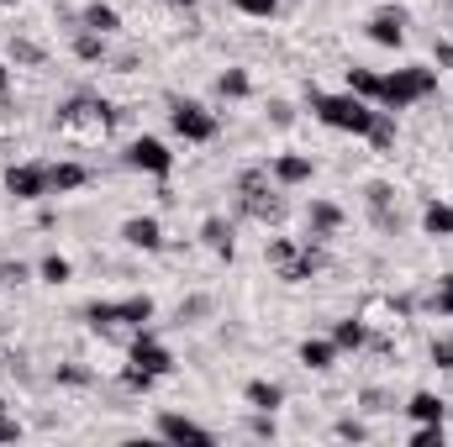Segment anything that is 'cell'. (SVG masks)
Listing matches in <instances>:
<instances>
[{"mask_svg":"<svg viewBox=\"0 0 453 447\" xmlns=\"http://www.w3.org/2000/svg\"><path fill=\"white\" fill-rule=\"evenodd\" d=\"M111 106L106 101H90V95H80V101H69L64 111H58V137H69V142H101L106 132H111Z\"/></svg>","mask_w":453,"mask_h":447,"instance_id":"obj_1","label":"cell"},{"mask_svg":"<svg viewBox=\"0 0 453 447\" xmlns=\"http://www.w3.org/2000/svg\"><path fill=\"white\" fill-rule=\"evenodd\" d=\"M311 106H317V121L322 126H333V132H353V137H369V126H374V116L369 111V101L364 95H311Z\"/></svg>","mask_w":453,"mask_h":447,"instance_id":"obj_2","label":"cell"},{"mask_svg":"<svg viewBox=\"0 0 453 447\" xmlns=\"http://www.w3.org/2000/svg\"><path fill=\"white\" fill-rule=\"evenodd\" d=\"M433 90H438V74L433 69H395V74L380 80V106L385 111H406L411 101H422Z\"/></svg>","mask_w":453,"mask_h":447,"instance_id":"obj_3","label":"cell"},{"mask_svg":"<svg viewBox=\"0 0 453 447\" xmlns=\"http://www.w3.org/2000/svg\"><path fill=\"white\" fill-rule=\"evenodd\" d=\"M169 126H174L185 142H211V137H217V116L206 111L201 101H174V106H169Z\"/></svg>","mask_w":453,"mask_h":447,"instance_id":"obj_4","label":"cell"},{"mask_svg":"<svg viewBox=\"0 0 453 447\" xmlns=\"http://www.w3.org/2000/svg\"><path fill=\"white\" fill-rule=\"evenodd\" d=\"M269 263H274L290 284H301V279H311V274H317V263H322V258H317L311 247H296V242L274 237V242H269Z\"/></svg>","mask_w":453,"mask_h":447,"instance_id":"obj_5","label":"cell"},{"mask_svg":"<svg viewBox=\"0 0 453 447\" xmlns=\"http://www.w3.org/2000/svg\"><path fill=\"white\" fill-rule=\"evenodd\" d=\"M127 163H132V169H142V174H158V179H164V174L174 169V153H169L158 137H137V142L127 148Z\"/></svg>","mask_w":453,"mask_h":447,"instance_id":"obj_6","label":"cell"},{"mask_svg":"<svg viewBox=\"0 0 453 447\" xmlns=\"http://www.w3.org/2000/svg\"><path fill=\"white\" fill-rule=\"evenodd\" d=\"M5 190L16 201H42L48 195V163H16V169H5Z\"/></svg>","mask_w":453,"mask_h":447,"instance_id":"obj_7","label":"cell"},{"mask_svg":"<svg viewBox=\"0 0 453 447\" xmlns=\"http://www.w3.org/2000/svg\"><path fill=\"white\" fill-rule=\"evenodd\" d=\"M158 437H164V443H185V447H211V443H217L201 421L174 416V411H164V416H158Z\"/></svg>","mask_w":453,"mask_h":447,"instance_id":"obj_8","label":"cell"},{"mask_svg":"<svg viewBox=\"0 0 453 447\" xmlns=\"http://www.w3.org/2000/svg\"><path fill=\"white\" fill-rule=\"evenodd\" d=\"M237 190H242V211H248V216H258V222H274V216L285 211V206L264 190V174H242V185H237Z\"/></svg>","mask_w":453,"mask_h":447,"instance_id":"obj_9","label":"cell"},{"mask_svg":"<svg viewBox=\"0 0 453 447\" xmlns=\"http://www.w3.org/2000/svg\"><path fill=\"white\" fill-rule=\"evenodd\" d=\"M132 363H137L142 374H153V379H164V374L174 368L169 347H164V342H153V337H137V342H132Z\"/></svg>","mask_w":453,"mask_h":447,"instance_id":"obj_10","label":"cell"},{"mask_svg":"<svg viewBox=\"0 0 453 447\" xmlns=\"http://www.w3.org/2000/svg\"><path fill=\"white\" fill-rule=\"evenodd\" d=\"M369 37H374L380 48H401V42H406V16H401V11H380V16L369 21Z\"/></svg>","mask_w":453,"mask_h":447,"instance_id":"obj_11","label":"cell"},{"mask_svg":"<svg viewBox=\"0 0 453 447\" xmlns=\"http://www.w3.org/2000/svg\"><path fill=\"white\" fill-rule=\"evenodd\" d=\"M121 237L132 242V247H142V253H153V247H164V231L153 216H132V222L121 226Z\"/></svg>","mask_w":453,"mask_h":447,"instance_id":"obj_12","label":"cell"},{"mask_svg":"<svg viewBox=\"0 0 453 447\" xmlns=\"http://www.w3.org/2000/svg\"><path fill=\"white\" fill-rule=\"evenodd\" d=\"M90 174L85 163H48V195H64V190H80Z\"/></svg>","mask_w":453,"mask_h":447,"instance_id":"obj_13","label":"cell"},{"mask_svg":"<svg viewBox=\"0 0 453 447\" xmlns=\"http://www.w3.org/2000/svg\"><path fill=\"white\" fill-rule=\"evenodd\" d=\"M280 400H285L280 384H269V379H253V384H248V405H253V411H269V416H274Z\"/></svg>","mask_w":453,"mask_h":447,"instance_id":"obj_14","label":"cell"},{"mask_svg":"<svg viewBox=\"0 0 453 447\" xmlns=\"http://www.w3.org/2000/svg\"><path fill=\"white\" fill-rule=\"evenodd\" d=\"M201 237H206V247H211V253H222V258H232V226H226L222 216H211V222L201 226Z\"/></svg>","mask_w":453,"mask_h":447,"instance_id":"obj_15","label":"cell"},{"mask_svg":"<svg viewBox=\"0 0 453 447\" xmlns=\"http://www.w3.org/2000/svg\"><path fill=\"white\" fill-rule=\"evenodd\" d=\"M274 179L280 185H306L311 179V158H280L274 163Z\"/></svg>","mask_w":453,"mask_h":447,"instance_id":"obj_16","label":"cell"},{"mask_svg":"<svg viewBox=\"0 0 453 447\" xmlns=\"http://www.w3.org/2000/svg\"><path fill=\"white\" fill-rule=\"evenodd\" d=\"M85 27L106 37V32H116V27H121V16H116L111 5H101V0H96V5H85Z\"/></svg>","mask_w":453,"mask_h":447,"instance_id":"obj_17","label":"cell"},{"mask_svg":"<svg viewBox=\"0 0 453 447\" xmlns=\"http://www.w3.org/2000/svg\"><path fill=\"white\" fill-rule=\"evenodd\" d=\"M422 226H427L433 237H453V206H438V201H433V206L422 211Z\"/></svg>","mask_w":453,"mask_h":447,"instance_id":"obj_18","label":"cell"},{"mask_svg":"<svg viewBox=\"0 0 453 447\" xmlns=\"http://www.w3.org/2000/svg\"><path fill=\"white\" fill-rule=\"evenodd\" d=\"M74 53H80V58H85V64H101V58H106V37H101V32H90V27H85V32H80V37H74Z\"/></svg>","mask_w":453,"mask_h":447,"instance_id":"obj_19","label":"cell"},{"mask_svg":"<svg viewBox=\"0 0 453 447\" xmlns=\"http://www.w3.org/2000/svg\"><path fill=\"white\" fill-rule=\"evenodd\" d=\"M348 90L364 101H380V74L374 69H348Z\"/></svg>","mask_w":453,"mask_h":447,"instance_id":"obj_20","label":"cell"},{"mask_svg":"<svg viewBox=\"0 0 453 447\" xmlns=\"http://www.w3.org/2000/svg\"><path fill=\"white\" fill-rule=\"evenodd\" d=\"M406 411H411L417 421H443V400H438V395H427V390H422V395H411V405H406Z\"/></svg>","mask_w":453,"mask_h":447,"instance_id":"obj_21","label":"cell"},{"mask_svg":"<svg viewBox=\"0 0 453 447\" xmlns=\"http://www.w3.org/2000/svg\"><path fill=\"white\" fill-rule=\"evenodd\" d=\"M301 363L306 368H333V342H301Z\"/></svg>","mask_w":453,"mask_h":447,"instance_id":"obj_22","label":"cell"},{"mask_svg":"<svg viewBox=\"0 0 453 447\" xmlns=\"http://www.w3.org/2000/svg\"><path fill=\"white\" fill-rule=\"evenodd\" d=\"M369 142H374L380 153H390V148H395V121H390L385 111L374 116V126H369Z\"/></svg>","mask_w":453,"mask_h":447,"instance_id":"obj_23","label":"cell"},{"mask_svg":"<svg viewBox=\"0 0 453 447\" xmlns=\"http://www.w3.org/2000/svg\"><path fill=\"white\" fill-rule=\"evenodd\" d=\"M311 226H317V231H338L342 211L333 206V201H317V206H311Z\"/></svg>","mask_w":453,"mask_h":447,"instance_id":"obj_24","label":"cell"},{"mask_svg":"<svg viewBox=\"0 0 453 447\" xmlns=\"http://www.w3.org/2000/svg\"><path fill=\"white\" fill-rule=\"evenodd\" d=\"M364 322H338L333 327V347H364Z\"/></svg>","mask_w":453,"mask_h":447,"instance_id":"obj_25","label":"cell"},{"mask_svg":"<svg viewBox=\"0 0 453 447\" xmlns=\"http://www.w3.org/2000/svg\"><path fill=\"white\" fill-rule=\"evenodd\" d=\"M42 279H48V284H69V279H74L69 258H58V253H53V258H42Z\"/></svg>","mask_w":453,"mask_h":447,"instance_id":"obj_26","label":"cell"},{"mask_svg":"<svg viewBox=\"0 0 453 447\" xmlns=\"http://www.w3.org/2000/svg\"><path fill=\"white\" fill-rule=\"evenodd\" d=\"M217 90H222V95H248V74H242V69H226Z\"/></svg>","mask_w":453,"mask_h":447,"instance_id":"obj_27","label":"cell"},{"mask_svg":"<svg viewBox=\"0 0 453 447\" xmlns=\"http://www.w3.org/2000/svg\"><path fill=\"white\" fill-rule=\"evenodd\" d=\"M232 5H237L242 16H274V11H280V0H232Z\"/></svg>","mask_w":453,"mask_h":447,"instance_id":"obj_28","label":"cell"},{"mask_svg":"<svg viewBox=\"0 0 453 447\" xmlns=\"http://www.w3.org/2000/svg\"><path fill=\"white\" fill-rule=\"evenodd\" d=\"M433 363H438V368H449V374H453V342H433Z\"/></svg>","mask_w":453,"mask_h":447,"instance_id":"obj_29","label":"cell"},{"mask_svg":"<svg viewBox=\"0 0 453 447\" xmlns=\"http://www.w3.org/2000/svg\"><path fill=\"white\" fill-rule=\"evenodd\" d=\"M16 437H21V421H16V416H5V411H0V443H16Z\"/></svg>","mask_w":453,"mask_h":447,"instance_id":"obj_30","label":"cell"},{"mask_svg":"<svg viewBox=\"0 0 453 447\" xmlns=\"http://www.w3.org/2000/svg\"><path fill=\"white\" fill-rule=\"evenodd\" d=\"M438 311H443V316H453V274L438 284Z\"/></svg>","mask_w":453,"mask_h":447,"instance_id":"obj_31","label":"cell"},{"mask_svg":"<svg viewBox=\"0 0 453 447\" xmlns=\"http://www.w3.org/2000/svg\"><path fill=\"white\" fill-rule=\"evenodd\" d=\"M0 279H5V284H21V279H27V263H5Z\"/></svg>","mask_w":453,"mask_h":447,"instance_id":"obj_32","label":"cell"},{"mask_svg":"<svg viewBox=\"0 0 453 447\" xmlns=\"http://www.w3.org/2000/svg\"><path fill=\"white\" fill-rule=\"evenodd\" d=\"M338 437H348V443H364V427H358V421H338Z\"/></svg>","mask_w":453,"mask_h":447,"instance_id":"obj_33","label":"cell"},{"mask_svg":"<svg viewBox=\"0 0 453 447\" xmlns=\"http://www.w3.org/2000/svg\"><path fill=\"white\" fill-rule=\"evenodd\" d=\"M438 64H443V69H453V42H438Z\"/></svg>","mask_w":453,"mask_h":447,"instance_id":"obj_34","label":"cell"},{"mask_svg":"<svg viewBox=\"0 0 453 447\" xmlns=\"http://www.w3.org/2000/svg\"><path fill=\"white\" fill-rule=\"evenodd\" d=\"M5 90H11V74H5V64H0V95H5Z\"/></svg>","mask_w":453,"mask_h":447,"instance_id":"obj_35","label":"cell"},{"mask_svg":"<svg viewBox=\"0 0 453 447\" xmlns=\"http://www.w3.org/2000/svg\"><path fill=\"white\" fill-rule=\"evenodd\" d=\"M174 5H196V0H174Z\"/></svg>","mask_w":453,"mask_h":447,"instance_id":"obj_36","label":"cell"},{"mask_svg":"<svg viewBox=\"0 0 453 447\" xmlns=\"http://www.w3.org/2000/svg\"><path fill=\"white\" fill-rule=\"evenodd\" d=\"M0 5H11V0H0Z\"/></svg>","mask_w":453,"mask_h":447,"instance_id":"obj_37","label":"cell"}]
</instances>
